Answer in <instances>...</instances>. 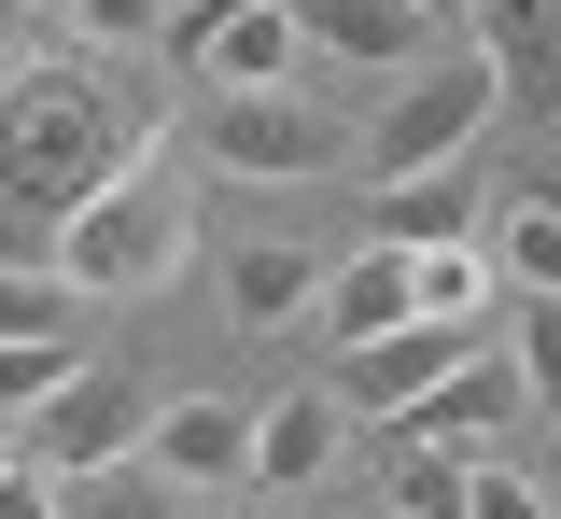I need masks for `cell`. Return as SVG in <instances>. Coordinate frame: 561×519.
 <instances>
[{
  "instance_id": "6da1fadb",
  "label": "cell",
  "mask_w": 561,
  "mask_h": 519,
  "mask_svg": "<svg viewBox=\"0 0 561 519\" xmlns=\"http://www.w3.org/2000/svg\"><path fill=\"white\" fill-rule=\"evenodd\" d=\"M183 253H197V197H183L169 141H127V169L57 224V281L70 296H169Z\"/></svg>"
},
{
  "instance_id": "7a4b0ae2",
  "label": "cell",
  "mask_w": 561,
  "mask_h": 519,
  "mask_svg": "<svg viewBox=\"0 0 561 519\" xmlns=\"http://www.w3.org/2000/svg\"><path fill=\"white\" fill-rule=\"evenodd\" d=\"M113 169H127V127L99 113V84L28 71L14 99H0V197H14V224H43V239H57Z\"/></svg>"
},
{
  "instance_id": "3957f363",
  "label": "cell",
  "mask_w": 561,
  "mask_h": 519,
  "mask_svg": "<svg viewBox=\"0 0 561 519\" xmlns=\"http://www.w3.org/2000/svg\"><path fill=\"white\" fill-rule=\"evenodd\" d=\"M491 113H505V71H491V57H435V71H408L379 99L365 169H379V183H449V169L491 141Z\"/></svg>"
},
{
  "instance_id": "277c9868",
  "label": "cell",
  "mask_w": 561,
  "mask_h": 519,
  "mask_svg": "<svg viewBox=\"0 0 561 519\" xmlns=\"http://www.w3.org/2000/svg\"><path fill=\"white\" fill-rule=\"evenodd\" d=\"M197 154L225 169V183H323V169H337V113H309L295 84H267V99H210V113H197Z\"/></svg>"
},
{
  "instance_id": "5b68a950",
  "label": "cell",
  "mask_w": 561,
  "mask_h": 519,
  "mask_svg": "<svg viewBox=\"0 0 561 519\" xmlns=\"http://www.w3.org/2000/svg\"><path fill=\"white\" fill-rule=\"evenodd\" d=\"M140 449H154V393H140L127 366H70L57 407H43V449H28V463L70 492V477H113V463H140Z\"/></svg>"
},
{
  "instance_id": "8992f818",
  "label": "cell",
  "mask_w": 561,
  "mask_h": 519,
  "mask_svg": "<svg viewBox=\"0 0 561 519\" xmlns=\"http://www.w3.org/2000/svg\"><path fill=\"white\" fill-rule=\"evenodd\" d=\"M519 407H534V379H519V351H505V337H478V351H463V366L435 379L421 407H393V436H408V449H463V463H478V449L505 436Z\"/></svg>"
},
{
  "instance_id": "52a82bcc",
  "label": "cell",
  "mask_w": 561,
  "mask_h": 519,
  "mask_svg": "<svg viewBox=\"0 0 561 519\" xmlns=\"http://www.w3.org/2000/svg\"><path fill=\"white\" fill-rule=\"evenodd\" d=\"M140 463L169 492H253V393H169Z\"/></svg>"
},
{
  "instance_id": "ba28073f",
  "label": "cell",
  "mask_w": 561,
  "mask_h": 519,
  "mask_svg": "<svg viewBox=\"0 0 561 519\" xmlns=\"http://www.w3.org/2000/svg\"><path fill=\"white\" fill-rule=\"evenodd\" d=\"M169 57H183L210 99H267V84H295V71H309V43H295V0H253V14L169 28Z\"/></svg>"
},
{
  "instance_id": "9c48e42d",
  "label": "cell",
  "mask_w": 561,
  "mask_h": 519,
  "mask_svg": "<svg viewBox=\"0 0 561 519\" xmlns=\"http://www.w3.org/2000/svg\"><path fill=\"white\" fill-rule=\"evenodd\" d=\"M421 323V267L393 253V239H365V253H337L323 267V296H309V337L323 351H365V337H408Z\"/></svg>"
},
{
  "instance_id": "30bf717a",
  "label": "cell",
  "mask_w": 561,
  "mask_h": 519,
  "mask_svg": "<svg viewBox=\"0 0 561 519\" xmlns=\"http://www.w3.org/2000/svg\"><path fill=\"white\" fill-rule=\"evenodd\" d=\"M295 43L337 57V71H435V14L421 0H295Z\"/></svg>"
},
{
  "instance_id": "8fae6325",
  "label": "cell",
  "mask_w": 561,
  "mask_h": 519,
  "mask_svg": "<svg viewBox=\"0 0 561 519\" xmlns=\"http://www.w3.org/2000/svg\"><path fill=\"white\" fill-rule=\"evenodd\" d=\"M478 337H491V323H408V337H365V351H337V407H379V422H393V407H421Z\"/></svg>"
},
{
  "instance_id": "7c38bea8",
  "label": "cell",
  "mask_w": 561,
  "mask_h": 519,
  "mask_svg": "<svg viewBox=\"0 0 561 519\" xmlns=\"http://www.w3.org/2000/svg\"><path fill=\"white\" fill-rule=\"evenodd\" d=\"M337 449H351V407L337 393H280V407H253V492H309V477H337Z\"/></svg>"
},
{
  "instance_id": "4fadbf2b",
  "label": "cell",
  "mask_w": 561,
  "mask_h": 519,
  "mask_svg": "<svg viewBox=\"0 0 561 519\" xmlns=\"http://www.w3.org/2000/svg\"><path fill=\"white\" fill-rule=\"evenodd\" d=\"M309 296H323V253H309V239L225 253V309H239V323H309Z\"/></svg>"
},
{
  "instance_id": "5bb4252c",
  "label": "cell",
  "mask_w": 561,
  "mask_h": 519,
  "mask_svg": "<svg viewBox=\"0 0 561 519\" xmlns=\"http://www.w3.org/2000/svg\"><path fill=\"white\" fill-rule=\"evenodd\" d=\"M478 14V57L505 84H548V57H561V0H463Z\"/></svg>"
},
{
  "instance_id": "9a60e30c",
  "label": "cell",
  "mask_w": 561,
  "mask_h": 519,
  "mask_svg": "<svg viewBox=\"0 0 561 519\" xmlns=\"http://www.w3.org/2000/svg\"><path fill=\"white\" fill-rule=\"evenodd\" d=\"M478 253H491V281H505V296H561V211H548V197H519Z\"/></svg>"
},
{
  "instance_id": "2e32d148",
  "label": "cell",
  "mask_w": 561,
  "mask_h": 519,
  "mask_svg": "<svg viewBox=\"0 0 561 519\" xmlns=\"http://www.w3.org/2000/svg\"><path fill=\"white\" fill-rule=\"evenodd\" d=\"M393 253H449V239H478V183L449 169V183H393V224H379Z\"/></svg>"
},
{
  "instance_id": "e0dca14e",
  "label": "cell",
  "mask_w": 561,
  "mask_h": 519,
  "mask_svg": "<svg viewBox=\"0 0 561 519\" xmlns=\"http://www.w3.org/2000/svg\"><path fill=\"white\" fill-rule=\"evenodd\" d=\"M379 492H393V519H463V449H408V436H379Z\"/></svg>"
},
{
  "instance_id": "ac0fdd59",
  "label": "cell",
  "mask_w": 561,
  "mask_h": 519,
  "mask_svg": "<svg viewBox=\"0 0 561 519\" xmlns=\"http://www.w3.org/2000/svg\"><path fill=\"white\" fill-rule=\"evenodd\" d=\"M57 519H183V506H169V477H154V463H113V477H70Z\"/></svg>"
},
{
  "instance_id": "d6986e66",
  "label": "cell",
  "mask_w": 561,
  "mask_h": 519,
  "mask_svg": "<svg viewBox=\"0 0 561 519\" xmlns=\"http://www.w3.org/2000/svg\"><path fill=\"white\" fill-rule=\"evenodd\" d=\"M505 351H519V379H534V407L561 422V296H519V309H505Z\"/></svg>"
},
{
  "instance_id": "ffe728a7",
  "label": "cell",
  "mask_w": 561,
  "mask_h": 519,
  "mask_svg": "<svg viewBox=\"0 0 561 519\" xmlns=\"http://www.w3.org/2000/svg\"><path fill=\"white\" fill-rule=\"evenodd\" d=\"M84 366V351H70V337H0V407H28V422H43V407H57V379Z\"/></svg>"
},
{
  "instance_id": "44dd1931",
  "label": "cell",
  "mask_w": 561,
  "mask_h": 519,
  "mask_svg": "<svg viewBox=\"0 0 561 519\" xmlns=\"http://www.w3.org/2000/svg\"><path fill=\"white\" fill-rule=\"evenodd\" d=\"M0 337H70V281H57V267H43V281L0 267Z\"/></svg>"
},
{
  "instance_id": "7402d4cb",
  "label": "cell",
  "mask_w": 561,
  "mask_h": 519,
  "mask_svg": "<svg viewBox=\"0 0 561 519\" xmlns=\"http://www.w3.org/2000/svg\"><path fill=\"white\" fill-rule=\"evenodd\" d=\"M463 519H548V477H519V463H463Z\"/></svg>"
},
{
  "instance_id": "603a6c76",
  "label": "cell",
  "mask_w": 561,
  "mask_h": 519,
  "mask_svg": "<svg viewBox=\"0 0 561 519\" xmlns=\"http://www.w3.org/2000/svg\"><path fill=\"white\" fill-rule=\"evenodd\" d=\"M70 28L127 57V43H169V0H70Z\"/></svg>"
},
{
  "instance_id": "cb8c5ba5",
  "label": "cell",
  "mask_w": 561,
  "mask_h": 519,
  "mask_svg": "<svg viewBox=\"0 0 561 519\" xmlns=\"http://www.w3.org/2000/svg\"><path fill=\"white\" fill-rule=\"evenodd\" d=\"M0 519H57V477H43V463H14V477H0Z\"/></svg>"
},
{
  "instance_id": "d4e9b609",
  "label": "cell",
  "mask_w": 561,
  "mask_h": 519,
  "mask_svg": "<svg viewBox=\"0 0 561 519\" xmlns=\"http://www.w3.org/2000/svg\"><path fill=\"white\" fill-rule=\"evenodd\" d=\"M197 519H280V506H267V492H210Z\"/></svg>"
},
{
  "instance_id": "484cf974",
  "label": "cell",
  "mask_w": 561,
  "mask_h": 519,
  "mask_svg": "<svg viewBox=\"0 0 561 519\" xmlns=\"http://www.w3.org/2000/svg\"><path fill=\"white\" fill-rule=\"evenodd\" d=\"M14 14H28V28H70V0H14Z\"/></svg>"
},
{
  "instance_id": "4316f807",
  "label": "cell",
  "mask_w": 561,
  "mask_h": 519,
  "mask_svg": "<svg viewBox=\"0 0 561 519\" xmlns=\"http://www.w3.org/2000/svg\"><path fill=\"white\" fill-rule=\"evenodd\" d=\"M548 506H561V436H548Z\"/></svg>"
},
{
  "instance_id": "83f0119b",
  "label": "cell",
  "mask_w": 561,
  "mask_h": 519,
  "mask_svg": "<svg viewBox=\"0 0 561 519\" xmlns=\"http://www.w3.org/2000/svg\"><path fill=\"white\" fill-rule=\"evenodd\" d=\"M0 477H14V449H0Z\"/></svg>"
},
{
  "instance_id": "f1b7e54d",
  "label": "cell",
  "mask_w": 561,
  "mask_h": 519,
  "mask_svg": "<svg viewBox=\"0 0 561 519\" xmlns=\"http://www.w3.org/2000/svg\"><path fill=\"white\" fill-rule=\"evenodd\" d=\"M421 14H449V0H421Z\"/></svg>"
},
{
  "instance_id": "f546056e",
  "label": "cell",
  "mask_w": 561,
  "mask_h": 519,
  "mask_svg": "<svg viewBox=\"0 0 561 519\" xmlns=\"http://www.w3.org/2000/svg\"><path fill=\"white\" fill-rule=\"evenodd\" d=\"M548 211H561V183H548Z\"/></svg>"
},
{
  "instance_id": "4dcf8cb0",
  "label": "cell",
  "mask_w": 561,
  "mask_h": 519,
  "mask_svg": "<svg viewBox=\"0 0 561 519\" xmlns=\"http://www.w3.org/2000/svg\"><path fill=\"white\" fill-rule=\"evenodd\" d=\"M169 14H183V0H169Z\"/></svg>"
}]
</instances>
